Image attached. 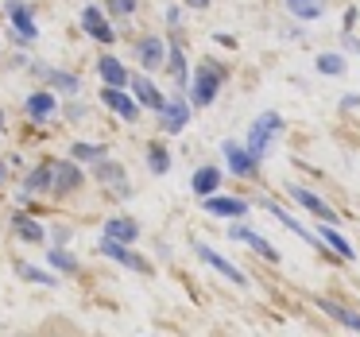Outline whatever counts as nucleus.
I'll return each mask as SVG.
<instances>
[{
	"instance_id": "nucleus-1",
	"label": "nucleus",
	"mask_w": 360,
	"mask_h": 337,
	"mask_svg": "<svg viewBox=\"0 0 360 337\" xmlns=\"http://www.w3.org/2000/svg\"><path fill=\"white\" fill-rule=\"evenodd\" d=\"M225 78H229L225 66L205 58V63L194 70V78H190V105H198V109L213 105V101H217V89L225 86Z\"/></svg>"
},
{
	"instance_id": "nucleus-28",
	"label": "nucleus",
	"mask_w": 360,
	"mask_h": 337,
	"mask_svg": "<svg viewBox=\"0 0 360 337\" xmlns=\"http://www.w3.org/2000/svg\"><path fill=\"white\" fill-rule=\"evenodd\" d=\"M16 275L20 279H27V283H39V287H58V275L55 272H43V267H32V264H24V260H16Z\"/></svg>"
},
{
	"instance_id": "nucleus-7",
	"label": "nucleus",
	"mask_w": 360,
	"mask_h": 337,
	"mask_svg": "<svg viewBox=\"0 0 360 337\" xmlns=\"http://www.w3.org/2000/svg\"><path fill=\"white\" fill-rule=\"evenodd\" d=\"M128 89H132V97L140 101V109H151V113H159V109L167 105L163 89H159L155 82L148 78V74H132V78H128Z\"/></svg>"
},
{
	"instance_id": "nucleus-2",
	"label": "nucleus",
	"mask_w": 360,
	"mask_h": 337,
	"mask_svg": "<svg viewBox=\"0 0 360 337\" xmlns=\"http://www.w3.org/2000/svg\"><path fill=\"white\" fill-rule=\"evenodd\" d=\"M86 186V174H82L78 159H51V194L55 198H70Z\"/></svg>"
},
{
	"instance_id": "nucleus-21",
	"label": "nucleus",
	"mask_w": 360,
	"mask_h": 337,
	"mask_svg": "<svg viewBox=\"0 0 360 337\" xmlns=\"http://www.w3.org/2000/svg\"><path fill=\"white\" fill-rule=\"evenodd\" d=\"M314 303H318V310H321V314H329V318L341 322L345 329H356V333H360V314H356V310H349V306L333 303V298H314Z\"/></svg>"
},
{
	"instance_id": "nucleus-39",
	"label": "nucleus",
	"mask_w": 360,
	"mask_h": 337,
	"mask_svg": "<svg viewBox=\"0 0 360 337\" xmlns=\"http://www.w3.org/2000/svg\"><path fill=\"white\" fill-rule=\"evenodd\" d=\"M4 179H8V167H4V159H0V186H4Z\"/></svg>"
},
{
	"instance_id": "nucleus-32",
	"label": "nucleus",
	"mask_w": 360,
	"mask_h": 337,
	"mask_svg": "<svg viewBox=\"0 0 360 337\" xmlns=\"http://www.w3.org/2000/svg\"><path fill=\"white\" fill-rule=\"evenodd\" d=\"M318 74H326V78H341L345 74V55H318Z\"/></svg>"
},
{
	"instance_id": "nucleus-40",
	"label": "nucleus",
	"mask_w": 360,
	"mask_h": 337,
	"mask_svg": "<svg viewBox=\"0 0 360 337\" xmlns=\"http://www.w3.org/2000/svg\"><path fill=\"white\" fill-rule=\"evenodd\" d=\"M0 132H4V109H0Z\"/></svg>"
},
{
	"instance_id": "nucleus-34",
	"label": "nucleus",
	"mask_w": 360,
	"mask_h": 337,
	"mask_svg": "<svg viewBox=\"0 0 360 337\" xmlns=\"http://www.w3.org/2000/svg\"><path fill=\"white\" fill-rule=\"evenodd\" d=\"M341 109H360V94H345L341 97Z\"/></svg>"
},
{
	"instance_id": "nucleus-30",
	"label": "nucleus",
	"mask_w": 360,
	"mask_h": 337,
	"mask_svg": "<svg viewBox=\"0 0 360 337\" xmlns=\"http://www.w3.org/2000/svg\"><path fill=\"white\" fill-rule=\"evenodd\" d=\"M326 4L329 0H287L290 16H298V20H318L326 12Z\"/></svg>"
},
{
	"instance_id": "nucleus-6",
	"label": "nucleus",
	"mask_w": 360,
	"mask_h": 337,
	"mask_svg": "<svg viewBox=\"0 0 360 337\" xmlns=\"http://www.w3.org/2000/svg\"><path fill=\"white\" fill-rule=\"evenodd\" d=\"M221 151H225V163H229V171L236 174V179H256V171H259V159L252 155L244 144H236V140H225L221 144Z\"/></svg>"
},
{
	"instance_id": "nucleus-10",
	"label": "nucleus",
	"mask_w": 360,
	"mask_h": 337,
	"mask_svg": "<svg viewBox=\"0 0 360 337\" xmlns=\"http://www.w3.org/2000/svg\"><path fill=\"white\" fill-rule=\"evenodd\" d=\"M194 248H198V256H202V264H210L213 272H221V275H225L229 283H236V287H248V275H244L240 267L233 264V260H225V256H221V252H213L210 244H202V241H198Z\"/></svg>"
},
{
	"instance_id": "nucleus-12",
	"label": "nucleus",
	"mask_w": 360,
	"mask_h": 337,
	"mask_svg": "<svg viewBox=\"0 0 360 337\" xmlns=\"http://www.w3.org/2000/svg\"><path fill=\"white\" fill-rule=\"evenodd\" d=\"M229 236H233V241H240V244H248L252 252H259L267 264H279V260H283L279 248H275L271 241H264V236H259L256 229H248V225H233V229H229Z\"/></svg>"
},
{
	"instance_id": "nucleus-25",
	"label": "nucleus",
	"mask_w": 360,
	"mask_h": 337,
	"mask_svg": "<svg viewBox=\"0 0 360 337\" xmlns=\"http://www.w3.org/2000/svg\"><path fill=\"white\" fill-rule=\"evenodd\" d=\"M105 236H109V241H120V244H132L136 236H140V225H136L132 217H112V221H105Z\"/></svg>"
},
{
	"instance_id": "nucleus-24",
	"label": "nucleus",
	"mask_w": 360,
	"mask_h": 337,
	"mask_svg": "<svg viewBox=\"0 0 360 337\" xmlns=\"http://www.w3.org/2000/svg\"><path fill=\"white\" fill-rule=\"evenodd\" d=\"M217 186H221V171H217V167H198L194 179H190V190H194L198 198L217 194Z\"/></svg>"
},
{
	"instance_id": "nucleus-36",
	"label": "nucleus",
	"mask_w": 360,
	"mask_h": 337,
	"mask_svg": "<svg viewBox=\"0 0 360 337\" xmlns=\"http://www.w3.org/2000/svg\"><path fill=\"white\" fill-rule=\"evenodd\" d=\"M167 24L179 27V24H182V12H179V8H167Z\"/></svg>"
},
{
	"instance_id": "nucleus-27",
	"label": "nucleus",
	"mask_w": 360,
	"mask_h": 337,
	"mask_svg": "<svg viewBox=\"0 0 360 337\" xmlns=\"http://www.w3.org/2000/svg\"><path fill=\"white\" fill-rule=\"evenodd\" d=\"M43 78H47V86L55 89V94H78L82 89V78L70 70H43Z\"/></svg>"
},
{
	"instance_id": "nucleus-20",
	"label": "nucleus",
	"mask_w": 360,
	"mask_h": 337,
	"mask_svg": "<svg viewBox=\"0 0 360 337\" xmlns=\"http://www.w3.org/2000/svg\"><path fill=\"white\" fill-rule=\"evenodd\" d=\"M290 198H295V202L302 205V210H310V213H314V217H318V221H333V225H337V213L329 210V202H321V198L314 194V190L290 186Z\"/></svg>"
},
{
	"instance_id": "nucleus-5",
	"label": "nucleus",
	"mask_w": 360,
	"mask_h": 337,
	"mask_svg": "<svg viewBox=\"0 0 360 337\" xmlns=\"http://www.w3.org/2000/svg\"><path fill=\"white\" fill-rule=\"evenodd\" d=\"M4 16H8L12 32H16V47H32V43L39 39L35 16H32V8H27L24 0H8V4H4Z\"/></svg>"
},
{
	"instance_id": "nucleus-15",
	"label": "nucleus",
	"mask_w": 360,
	"mask_h": 337,
	"mask_svg": "<svg viewBox=\"0 0 360 337\" xmlns=\"http://www.w3.org/2000/svg\"><path fill=\"white\" fill-rule=\"evenodd\" d=\"M136 58H140L143 70H159V66L167 63V43L159 39V35H143V39L136 43Z\"/></svg>"
},
{
	"instance_id": "nucleus-37",
	"label": "nucleus",
	"mask_w": 360,
	"mask_h": 337,
	"mask_svg": "<svg viewBox=\"0 0 360 337\" xmlns=\"http://www.w3.org/2000/svg\"><path fill=\"white\" fill-rule=\"evenodd\" d=\"M186 8H194V12H202V8H210V0H182Z\"/></svg>"
},
{
	"instance_id": "nucleus-31",
	"label": "nucleus",
	"mask_w": 360,
	"mask_h": 337,
	"mask_svg": "<svg viewBox=\"0 0 360 337\" xmlns=\"http://www.w3.org/2000/svg\"><path fill=\"white\" fill-rule=\"evenodd\" d=\"M148 167H151V174H167L171 171V151L163 144H148Z\"/></svg>"
},
{
	"instance_id": "nucleus-26",
	"label": "nucleus",
	"mask_w": 360,
	"mask_h": 337,
	"mask_svg": "<svg viewBox=\"0 0 360 337\" xmlns=\"http://www.w3.org/2000/svg\"><path fill=\"white\" fill-rule=\"evenodd\" d=\"M70 159H78V163H101V159H109V148L105 144H86V140H74L70 144Z\"/></svg>"
},
{
	"instance_id": "nucleus-11",
	"label": "nucleus",
	"mask_w": 360,
	"mask_h": 337,
	"mask_svg": "<svg viewBox=\"0 0 360 337\" xmlns=\"http://www.w3.org/2000/svg\"><path fill=\"white\" fill-rule=\"evenodd\" d=\"M202 210L213 213V217L240 221L244 213H248V202H244V198H225V194H205V198H202Z\"/></svg>"
},
{
	"instance_id": "nucleus-17",
	"label": "nucleus",
	"mask_w": 360,
	"mask_h": 337,
	"mask_svg": "<svg viewBox=\"0 0 360 337\" xmlns=\"http://www.w3.org/2000/svg\"><path fill=\"white\" fill-rule=\"evenodd\" d=\"M101 252H105L109 260H117L120 267H132V272H151L148 260L136 256V252L128 248V244H120V241H109V236H105V241H101Z\"/></svg>"
},
{
	"instance_id": "nucleus-9",
	"label": "nucleus",
	"mask_w": 360,
	"mask_h": 337,
	"mask_svg": "<svg viewBox=\"0 0 360 337\" xmlns=\"http://www.w3.org/2000/svg\"><path fill=\"white\" fill-rule=\"evenodd\" d=\"M55 113H58V94L55 89H35V94L24 97V117L35 120V125H39V120H51Z\"/></svg>"
},
{
	"instance_id": "nucleus-23",
	"label": "nucleus",
	"mask_w": 360,
	"mask_h": 337,
	"mask_svg": "<svg viewBox=\"0 0 360 337\" xmlns=\"http://www.w3.org/2000/svg\"><path fill=\"white\" fill-rule=\"evenodd\" d=\"M12 233H16L20 241H32V244L47 241V229H43L35 217H27V213H16V217H12Z\"/></svg>"
},
{
	"instance_id": "nucleus-3",
	"label": "nucleus",
	"mask_w": 360,
	"mask_h": 337,
	"mask_svg": "<svg viewBox=\"0 0 360 337\" xmlns=\"http://www.w3.org/2000/svg\"><path fill=\"white\" fill-rule=\"evenodd\" d=\"M279 132H283V117L267 109L264 117H256V120H252V128H248V151L256 159H264L267 151H271V144H275V136H279Z\"/></svg>"
},
{
	"instance_id": "nucleus-4",
	"label": "nucleus",
	"mask_w": 360,
	"mask_h": 337,
	"mask_svg": "<svg viewBox=\"0 0 360 337\" xmlns=\"http://www.w3.org/2000/svg\"><path fill=\"white\" fill-rule=\"evenodd\" d=\"M78 24H82V32H86L94 43H101V47H112V43H117V32H112V24H109V12H105L101 4H86L82 16H78Z\"/></svg>"
},
{
	"instance_id": "nucleus-33",
	"label": "nucleus",
	"mask_w": 360,
	"mask_h": 337,
	"mask_svg": "<svg viewBox=\"0 0 360 337\" xmlns=\"http://www.w3.org/2000/svg\"><path fill=\"white\" fill-rule=\"evenodd\" d=\"M136 8H140V0H105V12H109V16H120V20L136 16Z\"/></svg>"
},
{
	"instance_id": "nucleus-13",
	"label": "nucleus",
	"mask_w": 360,
	"mask_h": 337,
	"mask_svg": "<svg viewBox=\"0 0 360 337\" xmlns=\"http://www.w3.org/2000/svg\"><path fill=\"white\" fill-rule=\"evenodd\" d=\"M94 179L101 182V186H109L117 198H128V174L120 163H112V159H101V163H94Z\"/></svg>"
},
{
	"instance_id": "nucleus-29",
	"label": "nucleus",
	"mask_w": 360,
	"mask_h": 337,
	"mask_svg": "<svg viewBox=\"0 0 360 337\" xmlns=\"http://www.w3.org/2000/svg\"><path fill=\"white\" fill-rule=\"evenodd\" d=\"M47 264L55 267L58 275H74V272H78V260H74V252H66V244H55V248L47 252Z\"/></svg>"
},
{
	"instance_id": "nucleus-8",
	"label": "nucleus",
	"mask_w": 360,
	"mask_h": 337,
	"mask_svg": "<svg viewBox=\"0 0 360 337\" xmlns=\"http://www.w3.org/2000/svg\"><path fill=\"white\" fill-rule=\"evenodd\" d=\"M101 101L109 105V109L117 113L120 120H128V125H132V120H140V101H136V97L128 94V89H120V86H105V89H101Z\"/></svg>"
},
{
	"instance_id": "nucleus-19",
	"label": "nucleus",
	"mask_w": 360,
	"mask_h": 337,
	"mask_svg": "<svg viewBox=\"0 0 360 337\" xmlns=\"http://www.w3.org/2000/svg\"><path fill=\"white\" fill-rule=\"evenodd\" d=\"M97 74H101L105 86H120V89H128V78H132V74L124 70V63H120L117 55H109V51L97 58Z\"/></svg>"
},
{
	"instance_id": "nucleus-35",
	"label": "nucleus",
	"mask_w": 360,
	"mask_h": 337,
	"mask_svg": "<svg viewBox=\"0 0 360 337\" xmlns=\"http://www.w3.org/2000/svg\"><path fill=\"white\" fill-rule=\"evenodd\" d=\"M51 236H55V244H66V241H70V229H66V225H55V233H51Z\"/></svg>"
},
{
	"instance_id": "nucleus-14",
	"label": "nucleus",
	"mask_w": 360,
	"mask_h": 337,
	"mask_svg": "<svg viewBox=\"0 0 360 337\" xmlns=\"http://www.w3.org/2000/svg\"><path fill=\"white\" fill-rule=\"evenodd\" d=\"M190 109L194 105H186L182 97H171V101L159 109V125H163V132H171V136H179L182 128L190 125Z\"/></svg>"
},
{
	"instance_id": "nucleus-22",
	"label": "nucleus",
	"mask_w": 360,
	"mask_h": 337,
	"mask_svg": "<svg viewBox=\"0 0 360 337\" xmlns=\"http://www.w3.org/2000/svg\"><path fill=\"white\" fill-rule=\"evenodd\" d=\"M318 236L326 241V248H333L341 260H352V256H356V252H352V244L341 236V229H337L333 221H321V225H318Z\"/></svg>"
},
{
	"instance_id": "nucleus-16",
	"label": "nucleus",
	"mask_w": 360,
	"mask_h": 337,
	"mask_svg": "<svg viewBox=\"0 0 360 337\" xmlns=\"http://www.w3.org/2000/svg\"><path fill=\"white\" fill-rule=\"evenodd\" d=\"M35 194H51V159L39 167H32V171L24 174V190H20L16 202H32Z\"/></svg>"
},
{
	"instance_id": "nucleus-38",
	"label": "nucleus",
	"mask_w": 360,
	"mask_h": 337,
	"mask_svg": "<svg viewBox=\"0 0 360 337\" xmlns=\"http://www.w3.org/2000/svg\"><path fill=\"white\" fill-rule=\"evenodd\" d=\"M213 39H217L221 47H236V39H233V35H225V32H221V35H213Z\"/></svg>"
},
{
	"instance_id": "nucleus-18",
	"label": "nucleus",
	"mask_w": 360,
	"mask_h": 337,
	"mask_svg": "<svg viewBox=\"0 0 360 337\" xmlns=\"http://www.w3.org/2000/svg\"><path fill=\"white\" fill-rule=\"evenodd\" d=\"M167 74H171V82L174 86H182V89H190V66H186V51H182V43H167Z\"/></svg>"
}]
</instances>
